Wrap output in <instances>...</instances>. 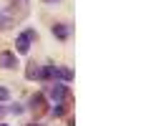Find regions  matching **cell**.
<instances>
[{"mask_svg": "<svg viewBox=\"0 0 151 126\" xmlns=\"http://www.w3.org/2000/svg\"><path fill=\"white\" fill-rule=\"evenodd\" d=\"M45 93L53 99V104H55V101H68L70 99L68 86H65V83H55V81H50L48 86H45Z\"/></svg>", "mask_w": 151, "mask_h": 126, "instance_id": "1", "label": "cell"}, {"mask_svg": "<svg viewBox=\"0 0 151 126\" xmlns=\"http://www.w3.org/2000/svg\"><path fill=\"white\" fill-rule=\"evenodd\" d=\"M28 109H30L35 116H40L45 111V96H43V93H33L30 101H28Z\"/></svg>", "mask_w": 151, "mask_h": 126, "instance_id": "2", "label": "cell"}, {"mask_svg": "<svg viewBox=\"0 0 151 126\" xmlns=\"http://www.w3.org/2000/svg\"><path fill=\"white\" fill-rule=\"evenodd\" d=\"M18 66V55L13 53V50H3L0 53V68H5V71H10V68Z\"/></svg>", "mask_w": 151, "mask_h": 126, "instance_id": "3", "label": "cell"}, {"mask_svg": "<svg viewBox=\"0 0 151 126\" xmlns=\"http://www.w3.org/2000/svg\"><path fill=\"white\" fill-rule=\"evenodd\" d=\"M58 78L60 83H70L73 81V71L70 68H65V66H53V81Z\"/></svg>", "mask_w": 151, "mask_h": 126, "instance_id": "4", "label": "cell"}, {"mask_svg": "<svg viewBox=\"0 0 151 126\" xmlns=\"http://www.w3.org/2000/svg\"><path fill=\"white\" fill-rule=\"evenodd\" d=\"M48 114L53 116V119H60V116H65V114H68V106H65V101H55V104L48 109Z\"/></svg>", "mask_w": 151, "mask_h": 126, "instance_id": "5", "label": "cell"}, {"mask_svg": "<svg viewBox=\"0 0 151 126\" xmlns=\"http://www.w3.org/2000/svg\"><path fill=\"white\" fill-rule=\"evenodd\" d=\"M15 50H18L20 55H25L28 50H30V40L25 38V33H23V35H18V38H15Z\"/></svg>", "mask_w": 151, "mask_h": 126, "instance_id": "6", "label": "cell"}, {"mask_svg": "<svg viewBox=\"0 0 151 126\" xmlns=\"http://www.w3.org/2000/svg\"><path fill=\"white\" fill-rule=\"evenodd\" d=\"M68 33H70V28L65 25V23H55V25H53V35L58 40H65V38H68Z\"/></svg>", "mask_w": 151, "mask_h": 126, "instance_id": "7", "label": "cell"}, {"mask_svg": "<svg viewBox=\"0 0 151 126\" xmlns=\"http://www.w3.org/2000/svg\"><path fill=\"white\" fill-rule=\"evenodd\" d=\"M25 78H28V81H40V66H38V63H28Z\"/></svg>", "mask_w": 151, "mask_h": 126, "instance_id": "8", "label": "cell"}, {"mask_svg": "<svg viewBox=\"0 0 151 126\" xmlns=\"http://www.w3.org/2000/svg\"><path fill=\"white\" fill-rule=\"evenodd\" d=\"M8 28H13V18L0 13V30H8Z\"/></svg>", "mask_w": 151, "mask_h": 126, "instance_id": "9", "label": "cell"}, {"mask_svg": "<svg viewBox=\"0 0 151 126\" xmlns=\"http://www.w3.org/2000/svg\"><path fill=\"white\" fill-rule=\"evenodd\" d=\"M25 38H28V40L33 43V40H38V33L33 30V28H28V30H25Z\"/></svg>", "mask_w": 151, "mask_h": 126, "instance_id": "10", "label": "cell"}, {"mask_svg": "<svg viewBox=\"0 0 151 126\" xmlns=\"http://www.w3.org/2000/svg\"><path fill=\"white\" fill-rule=\"evenodd\" d=\"M8 111H10V114H15V116H20V114H23V106H20V104H13Z\"/></svg>", "mask_w": 151, "mask_h": 126, "instance_id": "11", "label": "cell"}, {"mask_svg": "<svg viewBox=\"0 0 151 126\" xmlns=\"http://www.w3.org/2000/svg\"><path fill=\"white\" fill-rule=\"evenodd\" d=\"M8 99H10V91L5 86H0V101H8Z\"/></svg>", "mask_w": 151, "mask_h": 126, "instance_id": "12", "label": "cell"}, {"mask_svg": "<svg viewBox=\"0 0 151 126\" xmlns=\"http://www.w3.org/2000/svg\"><path fill=\"white\" fill-rule=\"evenodd\" d=\"M43 3H48V5H55V3H60V0H43Z\"/></svg>", "mask_w": 151, "mask_h": 126, "instance_id": "13", "label": "cell"}, {"mask_svg": "<svg viewBox=\"0 0 151 126\" xmlns=\"http://www.w3.org/2000/svg\"><path fill=\"white\" fill-rule=\"evenodd\" d=\"M3 114H5V109H3V106H0V116H3Z\"/></svg>", "mask_w": 151, "mask_h": 126, "instance_id": "14", "label": "cell"}, {"mask_svg": "<svg viewBox=\"0 0 151 126\" xmlns=\"http://www.w3.org/2000/svg\"><path fill=\"white\" fill-rule=\"evenodd\" d=\"M28 126H40V124H28Z\"/></svg>", "mask_w": 151, "mask_h": 126, "instance_id": "15", "label": "cell"}, {"mask_svg": "<svg viewBox=\"0 0 151 126\" xmlns=\"http://www.w3.org/2000/svg\"><path fill=\"white\" fill-rule=\"evenodd\" d=\"M0 126H8V124H0Z\"/></svg>", "mask_w": 151, "mask_h": 126, "instance_id": "16", "label": "cell"}]
</instances>
